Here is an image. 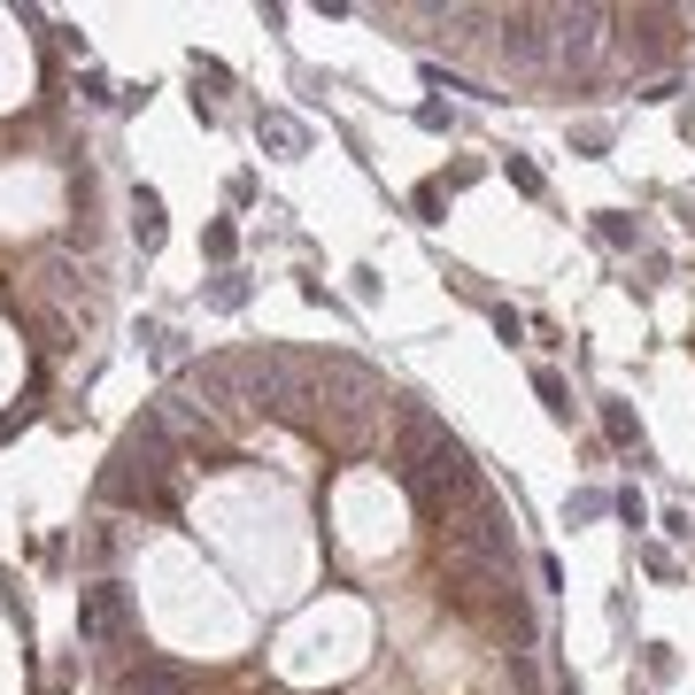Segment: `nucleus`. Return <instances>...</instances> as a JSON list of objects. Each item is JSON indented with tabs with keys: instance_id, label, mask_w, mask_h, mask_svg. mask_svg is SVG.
<instances>
[{
	"instance_id": "nucleus-1",
	"label": "nucleus",
	"mask_w": 695,
	"mask_h": 695,
	"mask_svg": "<svg viewBox=\"0 0 695 695\" xmlns=\"http://www.w3.org/2000/svg\"><path fill=\"white\" fill-rule=\"evenodd\" d=\"M602 425H611V441H619V449H642V425H634L626 402H602Z\"/></svg>"
},
{
	"instance_id": "nucleus-2",
	"label": "nucleus",
	"mask_w": 695,
	"mask_h": 695,
	"mask_svg": "<svg viewBox=\"0 0 695 695\" xmlns=\"http://www.w3.org/2000/svg\"><path fill=\"white\" fill-rule=\"evenodd\" d=\"M155 240H162V202L139 194V247H155Z\"/></svg>"
},
{
	"instance_id": "nucleus-3",
	"label": "nucleus",
	"mask_w": 695,
	"mask_h": 695,
	"mask_svg": "<svg viewBox=\"0 0 695 695\" xmlns=\"http://www.w3.org/2000/svg\"><path fill=\"white\" fill-rule=\"evenodd\" d=\"M534 387H541V402H549V410H557V417H572V394H564V379H557V371H541V379H534Z\"/></svg>"
},
{
	"instance_id": "nucleus-4",
	"label": "nucleus",
	"mask_w": 695,
	"mask_h": 695,
	"mask_svg": "<svg viewBox=\"0 0 695 695\" xmlns=\"http://www.w3.org/2000/svg\"><path fill=\"white\" fill-rule=\"evenodd\" d=\"M264 132H271L279 147H294V139H302V124H294V117H264Z\"/></svg>"
}]
</instances>
